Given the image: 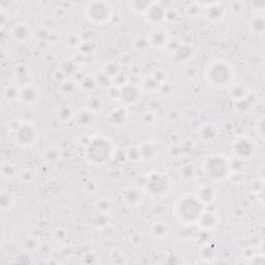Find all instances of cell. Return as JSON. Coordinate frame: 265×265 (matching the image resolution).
Instances as JSON below:
<instances>
[{
    "mask_svg": "<svg viewBox=\"0 0 265 265\" xmlns=\"http://www.w3.org/2000/svg\"><path fill=\"white\" fill-rule=\"evenodd\" d=\"M84 149V157L92 166H105L115 153V145L111 138L104 135L89 136L87 141L81 144Z\"/></svg>",
    "mask_w": 265,
    "mask_h": 265,
    "instance_id": "6da1fadb",
    "label": "cell"
},
{
    "mask_svg": "<svg viewBox=\"0 0 265 265\" xmlns=\"http://www.w3.org/2000/svg\"><path fill=\"white\" fill-rule=\"evenodd\" d=\"M203 78L215 89H228L236 81L234 65L224 58L210 61L204 69Z\"/></svg>",
    "mask_w": 265,
    "mask_h": 265,
    "instance_id": "7a4b0ae2",
    "label": "cell"
},
{
    "mask_svg": "<svg viewBox=\"0 0 265 265\" xmlns=\"http://www.w3.org/2000/svg\"><path fill=\"white\" fill-rule=\"evenodd\" d=\"M204 209V206L198 200L195 194L191 193L179 196L172 205L173 216L178 222L186 226L196 225Z\"/></svg>",
    "mask_w": 265,
    "mask_h": 265,
    "instance_id": "3957f363",
    "label": "cell"
},
{
    "mask_svg": "<svg viewBox=\"0 0 265 265\" xmlns=\"http://www.w3.org/2000/svg\"><path fill=\"white\" fill-rule=\"evenodd\" d=\"M201 168L210 181L221 183L230 177L232 173V162L227 154L211 153L203 160Z\"/></svg>",
    "mask_w": 265,
    "mask_h": 265,
    "instance_id": "277c9868",
    "label": "cell"
},
{
    "mask_svg": "<svg viewBox=\"0 0 265 265\" xmlns=\"http://www.w3.org/2000/svg\"><path fill=\"white\" fill-rule=\"evenodd\" d=\"M9 135L12 141L21 148L35 146L40 138L37 125L29 120H14L10 123Z\"/></svg>",
    "mask_w": 265,
    "mask_h": 265,
    "instance_id": "5b68a950",
    "label": "cell"
},
{
    "mask_svg": "<svg viewBox=\"0 0 265 265\" xmlns=\"http://www.w3.org/2000/svg\"><path fill=\"white\" fill-rule=\"evenodd\" d=\"M84 15L91 25L102 27L111 23L113 19V8L108 2L95 0L86 5Z\"/></svg>",
    "mask_w": 265,
    "mask_h": 265,
    "instance_id": "8992f818",
    "label": "cell"
},
{
    "mask_svg": "<svg viewBox=\"0 0 265 265\" xmlns=\"http://www.w3.org/2000/svg\"><path fill=\"white\" fill-rule=\"evenodd\" d=\"M143 189L151 198L164 199L171 192V181L168 175H166L165 173L160 171H151L147 175Z\"/></svg>",
    "mask_w": 265,
    "mask_h": 265,
    "instance_id": "52a82bcc",
    "label": "cell"
},
{
    "mask_svg": "<svg viewBox=\"0 0 265 265\" xmlns=\"http://www.w3.org/2000/svg\"><path fill=\"white\" fill-rule=\"evenodd\" d=\"M257 147L258 145L256 141L245 135L237 136L231 144V150L233 152V155L242 161L251 160L255 155Z\"/></svg>",
    "mask_w": 265,
    "mask_h": 265,
    "instance_id": "ba28073f",
    "label": "cell"
},
{
    "mask_svg": "<svg viewBox=\"0 0 265 265\" xmlns=\"http://www.w3.org/2000/svg\"><path fill=\"white\" fill-rule=\"evenodd\" d=\"M145 198V191L143 188L137 186H128L121 190L120 201L126 208H137L139 207Z\"/></svg>",
    "mask_w": 265,
    "mask_h": 265,
    "instance_id": "9c48e42d",
    "label": "cell"
},
{
    "mask_svg": "<svg viewBox=\"0 0 265 265\" xmlns=\"http://www.w3.org/2000/svg\"><path fill=\"white\" fill-rule=\"evenodd\" d=\"M143 88L141 84L126 82L121 85L120 91V103L122 106L131 107L137 105L142 98L143 95Z\"/></svg>",
    "mask_w": 265,
    "mask_h": 265,
    "instance_id": "30bf717a",
    "label": "cell"
},
{
    "mask_svg": "<svg viewBox=\"0 0 265 265\" xmlns=\"http://www.w3.org/2000/svg\"><path fill=\"white\" fill-rule=\"evenodd\" d=\"M10 38L18 44H26L36 38V30L27 22H17L11 26Z\"/></svg>",
    "mask_w": 265,
    "mask_h": 265,
    "instance_id": "8fae6325",
    "label": "cell"
},
{
    "mask_svg": "<svg viewBox=\"0 0 265 265\" xmlns=\"http://www.w3.org/2000/svg\"><path fill=\"white\" fill-rule=\"evenodd\" d=\"M145 22L154 27L160 28L167 22L168 19V11L161 2H153L146 14L144 15Z\"/></svg>",
    "mask_w": 265,
    "mask_h": 265,
    "instance_id": "7c38bea8",
    "label": "cell"
},
{
    "mask_svg": "<svg viewBox=\"0 0 265 265\" xmlns=\"http://www.w3.org/2000/svg\"><path fill=\"white\" fill-rule=\"evenodd\" d=\"M147 38L150 49L154 50H167L172 42L170 32L164 27L154 28L149 35H147Z\"/></svg>",
    "mask_w": 265,
    "mask_h": 265,
    "instance_id": "4fadbf2b",
    "label": "cell"
},
{
    "mask_svg": "<svg viewBox=\"0 0 265 265\" xmlns=\"http://www.w3.org/2000/svg\"><path fill=\"white\" fill-rule=\"evenodd\" d=\"M42 91L35 83L20 87L19 103L27 107H33L40 103Z\"/></svg>",
    "mask_w": 265,
    "mask_h": 265,
    "instance_id": "5bb4252c",
    "label": "cell"
},
{
    "mask_svg": "<svg viewBox=\"0 0 265 265\" xmlns=\"http://www.w3.org/2000/svg\"><path fill=\"white\" fill-rule=\"evenodd\" d=\"M202 14L209 23L219 24L226 19L227 9L222 3H210L203 7Z\"/></svg>",
    "mask_w": 265,
    "mask_h": 265,
    "instance_id": "9a60e30c",
    "label": "cell"
},
{
    "mask_svg": "<svg viewBox=\"0 0 265 265\" xmlns=\"http://www.w3.org/2000/svg\"><path fill=\"white\" fill-rule=\"evenodd\" d=\"M128 108L122 105L110 110L107 114V123L114 128H121L126 126L128 124Z\"/></svg>",
    "mask_w": 265,
    "mask_h": 265,
    "instance_id": "2e32d148",
    "label": "cell"
},
{
    "mask_svg": "<svg viewBox=\"0 0 265 265\" xmlns=\"http://www.w3.org/2000/svg\"><path fill=\"white\" fill-rule=\"evenodd\" d=\"M219 224H220L219 215L214 210L204 209L200 215V217H199L196 226L201 231L213 232L218 228Z\"/></svg>",
    "mask_w": 265,
    "mask_h": 265,
    "instance_id": "e0dca14e",
    "label": "cell"
},
{
    "mask_svg": "<svg viewBox=\"0 0 265 265\" xmlns=\"http://www.w3.org/2000/svg\"><path fill=\"white\" fill-rule=\"evenodd\" d=\"M252 93L251 87L245 82H234L228 88V96L232 102L241 103L246 101Z\"/></svg>",
    "mask_w": 265,
    "mask_h": 265,
    "instance_id": "ac0fdd59",
    "label": "cell"
},
{
    "mask_svg": "<svg viewBox=\"0 0 265 265\" xmlns=\"http://www.w3.org/2000/svg\"><path fill=\"white\" fill-rule=\"evenodd\" d=\"M197 136L203 143H213L219 138L220 129L215 123L206 122L198 127Z\"/></svg>",
    "mask_w": 265,
    "mask_h": 265,
    "instance_id": "d6986e66",
    "label": "cell"
},
{
    "mask_svg": "<svg viewBox=\"0 0 265 265\" xmlns=\"http://www.w3.org/2000/svg\"><path fill=\"white\" fill-rule=\"evenodd\" d=\"M58 74L61 75L63 80L72 79L74 76H76L80 71V63L72 58H65L62 59L58 63Z\"/></svg>",
    "mask_w": 265,
    "mask_h": 265,
    "instance_id": "ffe728a7",
    "label": "cell"
},
{
    "mask_svg": "<svg viewBox=\"0 0 265 265\" xmlns=\"http://www.w3.org/2000/svg\"><path fill=\"white\" fill-rule=\"evenodd\" d=\"M194 194L203 206L211 205L213 203H215L217 199V191L214 186L209 183L200 186Z\"/></svg>",
    "mask_w": 265,
    "mask_h": 265,
    "instance_id": "44dd1931",
    "label": "cell"
},
{
    "mask_svg": "<svg viewBox=\"0 0 265 265\" xmlns=\"http://www.w3.org/2000/svg\"><path fill=\"white\" fill-rule=\"evenodd\" d=\"M170 226L167 222L157 220L150 224L148 232L150 236L155 241H164L170 234Z\"/></svg>",
    "mask_w": 265,
    "mask_h": 265,
    "instance_id": "7402d4cb",
    "label": "cell"
},
{
    "mask_svg": "<svg viewBox=\"0 0 265 265\" xmlns=\"http://www.w3.org/2000/svg\"><path fill=\"white\" fill-rule=\"evenodd\" d=\"M96 120H97V115L85 108L77 111L74 119L76 125L84 129L93 127L96 123Z\"/></svg>",
    "mask_w": 265,
    "mask_h": 265,
    "instance_id": "603a6c76",
    "label": "cell"
},
{
    "mask_svg": "<svg viewBox=\"0 0 265 265\" xmlns=\"http://www.w3.org/2000/svg\"><path fill=\"white\" fill-rule=\"evenodd\" d=\"M101 71H102V75L106 79L114 80L121 75L123 68H122V64L120 63V61H118L116 59H110L103 63Z\"/></svg>",
    "mask_w": 265,
    "mask_h": 265,
    "instance_id": "cb8c5ba5",
    "label": "cell"
},
{
    "mask_svg": "<svg viewBox=\"0 0 265 265\" xmlns=\"http://www.w3.org/2000/svg\"><path fill=\"white\" fill-rule=\"evenodd\" d=\"M14 74L17 85H19L20 87L28 84H33V74L29 65L24 63L16 65L14 69Z\"/></svg>",
    "mask_w": 265,
    "mask_h": 265,
    "instance_id": "d4e9b609",
    "label": "cell"
},
{
    "mask_svg": "<svg viewBox=\"0 0 265 265\" xmlns=\"http://www.w3.org/2000/svg\"><path fill=\"white\" fill-rule=\"evenodd\" d=\"M91 226L97 230V231H103L109 228L112 224V216L110 213L101 211V210H95L91 216Z\"/></svg>",
    "mask_w": 265,
    "mask_h": 265,
    "instance_id": "484cf974",
    "label": "cell"
},
{
    "mask_svg": "<svg viewBox=\"0 0 265 265\" xmlns=\"http://www.w3.org/2000/svg\"><path fill=\"white\" fill-rule=\"evenodd\" d=\"M177 176L179 180L183 183H190L195 181L199 176L196 165L191 162L182 164L177 170Z\"/></svg>",
    "mask_w": 265,
    "mask_h": 265,
    "instance_id": "4316f807",
    "label": "cell"
},
{
    "mask_svg": "<svg viewBox=\"0 0 265 265\" xmlns=\"http://www.w3.org/2000/svg\"><path fill=\"white\" fill-rule=\"evenodd\" d=\"M170 56L174 61L187 62L192 59L194 54L193 48L188 44H178L173 49L169 50Z\"/></svg>",
    "mask_w": 265,
    "mask_h": 265,
    "instance_id": "83f0119b",
    "label": "cell"
},
{
    "mask_svg": "<svg viewBox=\"0 0 265 265\" xmlns=\"http://www.w3.org/2000/svg\"><path fill=\"white\" fill-rule=\"evenodd\" d=\"M248 30L251 35L263 37L265 32V18L263 15L257 14L248 20Z\"/></svg>",
    "mask_w": 265,
    "mask_h": 265,
    "instance_id": "f1b7e54d",
    "label": "cell"
},
{
    "mask_svg": "<svg viewBox=\"0 0 265 265\" xmlns=\"http://www.w3.org/2000/svg\"><path fill=\"white\" fill-rule=\"evenodd\" d=\"M43 247V243L40 237L36 235H26L21 241V249L26 254H35L39 252Z\"/></svg>",
    "mask_w": 265,
    "mask_h": 265,
    "instance_id": "f546056e",
    "label": "cell"
},
{
    "mask_svg": "<svg viewBox=\"0 0 265 265\" xmlns=\"http://www.w3.org/2000/svg\"><path fill=\"white\" fill-rule=\"evenodd\" d=\"M139 145L142 155V162H152L157 157L158 148L154 142L146 140Z\"/></svg>",
    "mask_w": 265,
    "mask_h": 265,
    "instance_id": "4dcf8cb0",
    "label": "cell"
},
{
    "mask_svg": "<svg viewBox=\"0 0 265 265\" xmlns=\"http://www.w3.org/2000/svg\"><path fill=\"white\" fill-rule=\"evenodd\" d=\"M2 177L7 181H12L18 178L20 170H18L17 165L11 161H4L2 163Z\"/></svg>",
    "mask_w": 265,
    "mask_h": 265,
    "instance_id": "1f68e13d",
    "label": "cell"
},
{
    "mask_svg": "<svg viewBox=\"0 0 265 265\" xmlns=\"http://www.w3.org/2000/svg\"><path fill=\"white\" fill-rule=\"evenodd\" d=\"M104 107H105V102H104L103 97H101L97 94H92L91 96H89L84 106L85 109L93 112L96 115L103 112Z\"/></svg>",
    "mask_w": 265,
    "mask_h": 265,
    "instance_id": "d6a6232c",
    "label": "cell"
},
{
    "mask_svg": "<svg viewBox=\"0 0 265 265\" xmlns=\"http://www.w3.org/2000/svg\"><path fill=\"white\" fill-rule=\"evenodd\" d=\"M62 157V150L57 146H48L41 153V158L47 164H56Z\"/></svg>",
    "mask_w": 265,
    "mask_h": 265,
    "instance_id": "836d02e7",
    "label": "cell"
},
{
    "mask_svg": "<svg viewBox=\"0 0 265 265\" xmlns=\"http://www.w3.org/2000/svg\"><path fill=\"white\" fill-rule=\"evenodd\" d=\"M20 86L17 84H8L3 90V98L7 104H15L19 102Z\"/></svg>",
    "mask_w": 265,
    "mask_h": 265,
    "instance_id": "e575fe53",
    "label": "cell"
},
{
    "mask_svg": "<svg viewBox=\"0 0 265 265\" xmlns=\"http://www.w3.org/2000/svg\"><path fill=\"white\" fill-rule=\"evenodd\" d=\"M152 3L153 2H150V0H132V2L127 3V6L132 13L144 17Z\"/></svg>",
    "mask_w": 265,
    "mask_h": 265,
    "instance_id": "d590c367",
    "label": "cell"
},
{
    "mask_svg": "<svg viewBox=\"0 0 265 265\" xmlns=\"http://www.w3.org/2000/svg\"><path fill=\"white\" fill-rule=\"evenodd\" d=\"M16 205V198L9 191H3L0 195V209L3 213L11 211Z\"/></svg>",
    "mask_w": 265,
    "mask_h": 265,
    "instance_id": "8d00e7d4",
    "label": "cell"
},
{
    "mask_svg": "<svg viewBox=\"0 0 265 265\" xmlns=\"http://www.w3.org/2000/svg\"><path fill=\"white\" fill-rule=\"evenodd\" d=\"M98 45L94 41L83 40L80 46L77 48V52L81 57L92 56L97 52Z\"/></svg>",
    "mask_w": 265,
    "mask_h": 265,
    "instance_id": "74e56055",
    "label": "cell"
},
{
    "mask_svg": "<svg viewBox=\"0 0 265 265\" xmlns=\"http://www.w3.org/2000/svg\"><path fill=\"white\" fill-rule=\"evenodd\" d=\"M97 79L92 75H85L83 76L78 84V88L84 92H91L97 87Z\"/></svg>",
    "mask_w": 265,
    "mask_h": 265,
    "instance_id": "f35d334b",
    "label": "cell"
},
{
    "mask_svg": "<svg viewBox=\"0 0 265 265\" xmlns=\"http://www.w3.org/2000/svg\"><path fill=\"white\" fill-rule=\"evenodd\" d=\"M124 157L128 162L136 164L142 162V155H141V150H140V145H129L125 148L124 150Z\"/></svg>",
    "mask_w": 265,
    "mask_h": 265,
    "instance_id": "ab89813d",
    "label": "cell"
},
{
    "mask_svg": "<svg viewBox=\"0 0 265 265\" xmlns=\"http://www.w3.org/2000/svg\"><path fill=\"white\" fill-rule=\"evenodd\" d=\"M131 48L136 52L144 53L150 49L147 36H135L131 40Z\"/></svg>",
    "mask_w": 265,
    "mask_h": 265,
    "instance_id": "60d3db41",
    "label": "cell"
},
{
    "mask_svg": "<svg viewBox=\"0 0 265 265\" xmlns=\"http://www.w3.org/2000/svg\"><path fill=\"white\" fill-rule=\"evenodd\" d=\"M56 115L61 122H71L75 119L76 112L69 106H60L56 110Z\"/></svg>",
    "mask_w": 265,
    "mask_h": 265,
    "instance_id": "b9f144b4",
    "label": "cell"
},
{
    "mask_svg": "<svg viewBox=\"0 0 265 265\" xmlns=\"http://www.w3.org/2000/svg\"><path fill=\"white\" fill-rule=\"evenodd\" d=\"M94 207H95V210H101V211H106V213L112 214L114 204L110 198L104 196V197L96 199V201L94 203Z\"/></svg>",
    "mask_w": 265,
    "mask_h": 265,
    "instance_id": "7bdbcfd3",
    "label": "cell"
},
{
    "mask_svg": "<svg viewBox=\"0 0 265 265\" xmlns=\"http://www.w3.org/2000/svg\"><path fill=\"white\" fill-rule=\"evenodd\" d=\"M184 15L189 18H197L199 15L202 14L203 12V6L199 3H189L183 8Z\"/></svg>",
    "mask_w": 265,
    "mask_h": 265,
    "instance_id": "ee69618b",
    "label": "cell"
},
{
    "mask_svg": "<svg viewBox=\"0 0 265 265\" xmlns=\"http://www.w3.org/2000/svg\"><path fill=\"white\" fill-rule=\"evenodd\" d=\"M157 121V115L152 110H146L140 114V122L143 126L146 127H152L156 124Z\"/></svg>",
    "mask_w": 265,
    "mask_h": 265,
    "instance_id": "f6af8a7d",
    "label": "cell"
},
{
    "mask_svg": "<svg viewBox=\"0 0 265 265\" xmlns=\"http://www.w3.org/2000/svg\"><path fill=\"white\" fill-rule=\"evenodd\" d=\"M199 257H200L203 262L209 263L211 262V259L216 258V249L210 245H204L201 247L200 252H199Z\"/></svg>",
    "mask_w": 265,
    "mask_h": 265,
    "instance_id": "bcb514c9",
    "label": "cell"
},
{
    "mask_svg": "<svg viewBox=\"0 0 265 265\" xmlns=\"http://www.w3.org/2000/svg\"><path fill=\"white\" fill-rule=\"evenodd\" d=\"M51 236L57 243L65 242L69 237V230L62 226H58L55 229H53Z\"/></svg>",
    "mask_w": 265,
    "mask_h": 265,
    "instance_id": "7dc6e473",
    "label": "cell"
},
{
    "mask_svg": "<svg viewBox=\"0 0 265 265\" xmlns=\"http://www.w3.org/2000/svg\"><path fill=\"white\" fill-rule=\"evenodd\" d=\"M0 6L2 7H8L9 10L8 11H2L0 10V12L5 13L6 15H8L10 18H13L14 16L18 15L19 12H20V4L19 3H16V2H3L2 4H0Z\"/></svg>",
    "mask_w": 265,
    "mask_h": 265,
    "instance_id": "c3c4849f",
    "label": "cell"
},
{
    "mask_svg": "<svg viewBox=\"0 0 265 265\" xmlns=\"http://www.w3.org/2000/svg\"><path fill=\"white\" fill-rule=\"evenodd\" d=\"M82 41L83 40H82L81 36L78 35V33H75V32L69 33V35L66 36L65 39H64V43H65L66 46L70 47V48H75L76 50L80 46Z\"/></svg>",
    "mask_w": 265,
    "mask_h": 265,
    "instance_id": "681fc988",
    "label": "cell"
},
{
    "mask_svg": "<svg viewBox=\"0 0 265 265\" xmlns=\"http://www.w3.org/2000/svg\"><path fill=\"white\" fill-rule=\"evenodd\" d=\"M59 89H60V93L64 95H72L74 92H76V84H74L72 80L66 79L60 82Z\"/></svg>",
    "mask_w": 265,
    "mask_h": 265,
    "instance_id": "f907efd6",
    "label": "cell"
},
{
    "mask_svg": "<svg viewBox=\"0 0 265 265\" xmlns=\"http://www.w3.org/2000/svg\"><path fill=\"white\" fill-rule=\"evenodd\" d=\"M174 92H175V87L169 81H166V82L160 84L158 89H157V93L160 95H162L163 97H169V96L173 95Z\"/></svg>",
    "mask_w": 265,
    "mask_h": 265,
    "instance_id": "816d5d0a",
    "label": "cell"
},
{
    "mask_svg": "<svg viewBox=\"0 0 265 265\" xmlns=\"http://www.w3.org/2000/svg\"><path fill=\"white\" fill-rule=\"evenodd\" d=\"M120 91L121 85L110 84L107 87V96L113 102H120Z\"/></svg>",
    "mask_w": 265,
    "mask_h": 265,
    "instance_id": "f5cc1de1",
    "label": "cell"
},
{
    "mask_svg": "<svg viewBox=\"0 0 265 265\" xmlns=\"http://www.w3.org/2000/svg\"><path fill=\"white\" fill-rule=\"evenodd\" d=\"M18 179L21 180L23 183H31L36 179V173L31 169H22L19 172Z\"/></svg>",
    "mask_w": 265,
    "mask_h": 265,
    "instance_id": "db71d44e",
    "label": "cell"
},
{
    "mask_svg": "<svg viewBox=\"0 0 265 265\" xmlns=\"http://www.w3.org/2000/svg\"><path fill=\"white\" fill-rule=\"evenodd\" d=\"M226 9H227V12L230 11L233 15H242L246 10V5L243 2H232V3H229V5Z\"/></svg>",
    "mask_w": 265,
    "mask_h": 265,
    "instance_id": "11a10c76",
    "label": "cell"
},
{
    "mask_svg": "<svg viewBox=\"0 0 265 265\" xmlns=\"http://www.w3.org/2000/svg\"><path fill=\"white\" fill-rule=\"evenodd\" d=\"M141 86H142L143 90H149V91H151V92H153V91H156V92H157V89H158L160 84H158L150 75H148V76L143 80Z\"/></svg>",
    "mask_w": 265,
    "mask_h": 265,
    "instance_id": "9f6ffc18",
    "label": "cell"
},
{
    "mask_svg": "<svg viewBox=\"0 0 265 265\" xmlns=\"http://www.w3.org/2000/svg\"><path fill=\"white\" fill-rule=\"evenodd\" d=\"M81 262L86 264H95L99 263V257L94 251H88L85 252L81 257Z\"/></svg>",
    "mask_w": 265,
    "mask_h": 265,
    "instance_id": "6f0895ef",
    "label": "cell"
},
{
    "mask_svg": "<svg viewBox=\"0 0 265 265\" xmlns=\"http://www.w3.org/2000/svg\"><path fill=\"white\" fill-rule=\"evenodd\" d=\"M150 76H151L158 84H162V83H164V82H166V81H168L167 73H166V72H165L163 69H161V68L154 69V70L151 72Z\"/></svg>",
    "mask_w": 265,
    "mask_h": 265,
    "instance_id": "680465c9",
    "label": "cell"
},
{
    "mask_svg": "<svg viewBox=\"0 0 265 265\" xmlns=\"http://www.w3.org/2000/svg\"><path fill=\"white\" fill-rule=\"evenodd\" d=\"M255 131L257 137L263 141L264 139V117L260 116L255 123Z\"/></svg>",
    "mask_w": 265,
    "mask_h": 265,
    "instance_id": "91938a15",
    "label": "cell"
},
{
    "mask_svg": "<svg viewBox=\"0 0 265 265\" xmlns=\"http://www.w3.org/2000/svg\"><path fill=\"white\" fill-rule=\"evenodd\" d=\"M97 189H98V186L94 182V181H90L86 184V188H85V192L86 193H90V190H92V195L97 193Z\"/></svg>",
    "mask_w": 265,
    "mask_h": 265,
    "instance_id": "94428289",
    "label": "cell"
}]
</instances>
